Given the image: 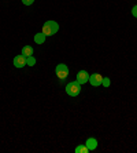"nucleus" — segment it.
Here are the masks:
<instances>
[{
  "label": "nucleus",
  "mask_w": 137,
  "mask_h": 153,
  "mask_svg": "<svg viewBox=\"0 0 137 153\" xmlns=\"http://www.w3.org/2000/svg\"><path fill=\"white\" fill-rule=\"evenodd\" d=\"M59 30V25H58V22L55 21H47L44 25H42V30L41 32L44 33L45 36H52Z\"/></svg>",
  "instance_id": "1"
},
{
  "label": "nucleus",
  "mask_w": 137,
  "mask_h": 153,
  "mask_svg": "<svg viewBox=\"0 0 137 153\" xmlns=\"http://www.w3.org/2000/svg\"><path fill=\"white\" fill-rule=\"evenodd\" d=\"M66 93L70 97H77L81 93V84L78 82H71L66 85Z\"/></svg>",
  "instance_id": "2"
},
{
  "label": "nucleus",
  "mask_w": 137,
  "mask_h": 153,
  "mask_svg": "<svg viewBox=\"0 0 137 153\" xmlns=\"http://www.w3.org/2000/svg\"><path fill=\"white\" fill-rule=\"evenodd\" d=\"M55 73H56V76L60 80H63V79H66L67 76H69V68H67L64 64H59L56 68H55Z\"/></svg>",
  "instance_id": "3"
},
{
  "label": "nucleus",
  "mask_w": 137,
  "mask_h": 153,
  "mask_svg": "<svg viewBox=\"0 0 137 153\" xmlns=\"http://www.w3.org/2000/svg\"><path fill=\"white\" fill-rule=\"evenodd\" d=\"M89 82L93 87H99V85H102V82H103V76L99 75V73H93V75L89 76Z\"/></svg>",
  "instance_id": "4"
},
{
  "label": "nucleus",
  "mask_w": 137,
  "mask_h": 153,
  "mask_svg": "<svg viewBox=\"0 0 137 153\" xmlns=\"http://www.w3.org/2000/svg\"><path fill=\"white\" fill-rule=\"evenodd\" d=\"M89 73L86 71H80L77 73V82L80 84H84V83H88L89 82Z\"/></svg>",
  "instance_id": "5"
},
{
  "label": "nucleus",
  "mask_w": 137,
  "mask_h": 153,
  "mask_svg": "<svg viewBox=\"0 0 137 153\" xmlns=\"http://www.w3.org/2000/svg\"><path fill=\"white\" fill-rule=\"evenodd\" d=\"M14 66L15 68H23L26 66V57L23 55H17L14 58Z\"/></svg>",
  "instance_id": "6"
},
{
  "label": "nucleus",
  "mask_w": 137,
  "mask_h": 153,
  "mask_svg": "<svg viewBox=\"0 0 137 153\" xmlns=\"http://www.w3.org/2000/svg\"><path fill=\"white\" fill-rule=\"evenodd\" d=\"M85 145H86V148H88L89 150H95L96 148H97V141H96L95 138H88L86 142H85Z\"/></svg>",
  "instance_id": "7"
},
{
  "label": "nucleus",
  "mask_w": 137,
  "mask_h": 153,
  "mask_svg": "<svg viewBox=\"0 0 137 153\" xmlns=\"http://www.w3.org/2000/svg\"><path fill=\"white\" fill-rule=\"evenodd\" d=\"M45 37L47 36L44 35V33H36L34 35V42H36V44H42V43L45 42Z\"/></svg>",
  "instance_id": "8"
},
{
  "label": "nucleus",
  "mask_w": 137,
  "mask_h": 153,
  "mask_svg": "<svg viewBox=\"0 0 137 153\" xmlns=\"http://www.w3.org/2000/svg\"><path fill=\"white\" fill-rule=\"evenodd\" d=\"M22 55L23 57H32L33 55V47H30V46H25L23 48H22Z\"/></svg>",
  "instance_id": "9"
},
{
  "label": "nucleus",
  "mask_w": 137,
  "mask_h": 153,
  "mask_svg": "<svg viewBox=\"0 0 137 153\" xmlns=\"http://www.w3.org/2000/svg\"><path fill=\"white\" fill-rule=\"evenodd\" d=\"M88 152H89V149L86 148V145H81L75 148V153H88Z\"/></svg>",
  "instance_id": "10"
},
{
  "label": "nucleus",
  "mask_w": 137,
  "mask_h": 153,
  "mask_svg": "<svg viewBox=\"0 0 137 153\" xmlns=\"http://www.w3.org/2000/svg\"><path fill=\"white\" fill-rule=\"evenodd\" d=\"M36 64V59H34V57H28L26 58V65H29V66H33V65Z\"/></svg>",
  "instance_id": "11"
},
{
  "label": "nucleus",
  "mask_w": 137,
  "mask_h": 153,
  "mask_svg": "<svg viewBox=\"0 0 137 153\" xmlns=\"http://www.w3.org/2000/svg\"><path fill=\"white\" fill-rule=\"evenodd\" d=\"M102 85H104V87H108V85H110V79L108 77H103Z\"/></svg>",
  "instance_id": "12"
},
{
  "label": "nucleus",
  "mask_w": 137,
  "mask_h": 153,
  "mask_svg": "<svg viewBox=\"0 0 137 153\" xmlns=\"http://www.w3.org/2000/svg\"><path fill=\"white\" fill-rule=\"evenodd\" d=\"M33 1H34V0H22V3H23L25 6H30V4H33Z\"/></svg>",
  "instance_id": "13"
},
{
  "label": "nucleus",
  "mask_w": 137,
  "mask_h": 153,
  "mask_svg": "<svg viewBox=\"0 0 137 153\" xmlns=\"http://www.w3.org/2000/svg\"><path fill=\"white\" fill-rule=\"evenodd\" d=\"M132 14H133V17L137 18V6H133V8H132Z\"/></svg>",
  "instance_id": "14"
}]
</instances>
